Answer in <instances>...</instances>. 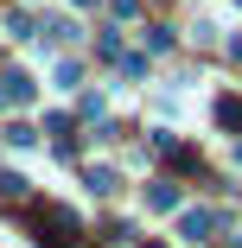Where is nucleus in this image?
<instances>
[{
  "label": "nucleus",
  "instance_id": "nucleus-7",
  "mask_svg": "<svg viewBox=\"0 0 242 248\" xmlns=\"http://www.w3.org/2000/svg\"><path fill=\"white\" fill-rule=\"evenodd\" d=\"M140 38H147V51H172V32H166V26H147Z\"/></svg>",
  "mask_w": 242,
  "mask_h": 248
},
{
  "label": "nucleus",
  "instance_id": "nucleus-4",
  "mask_svg": "<svg viewBox=\"0 0 242 248\" xmlns=\"http://www.w3.org/2000/svg\"><path fill=\"white\" fill-rule=\"evenodd\" d=\"M147 210H178V185H147Z\"/></svg>",
  "mask_w": 242,
  "mask_h": 248
},
{
  "label": "nucleus",
  "instance_id": "nucleus-10",
  "mask_svg": "<svg viewBox=\"0 0 242 248\" xmlns=\"http://www.w3.org/2000/svg\"><path fill=\"white\" fill-rule=\"evenodd\" d=\"M229 248H242V229H236V235H229Z\"/></svg>",
  "mask_w": 242,
  "mask_h": 248
},
{
  "label": "nucleus",
  "instance_id": "nucleus-6",
  "mask_svg": "<svg viewBox=\"0 0 242 248\" xmlns=\"http://www.w3.org/2000/svg\"><path fill=\"white\" fill-rule=\"evenodd\" d=\"M0 197H7V204H19V197H26V178H19V172H0Z\"/></svg>",
  "mask_w": 242,
  "mask_h": 248
},
{
  "label": "nucleus",
  "instance_id": "nucleus-5",
  "mask_svg": "<svg viewBox=\"0 0 242 248\" xmlns=\"http://www.w3.org/2000/svg\"><path fill=\"white\" fill-rule=\"evenodd\" d=\"M217 121L223 127H242V95H217Z\"/></svg>",
  "mask_w": 242,
  "mask_h": 248
},
{
  "label": "nucleus",
  "instance_id": "nucleus-11",
  "mask_svg": "<svg viewBox=\"0 0 242 248\" xmlns=\"http://www.w3.org/2000/svg\"><path fill=\"white\" fill-rule=\"evenodd\" d=\"M236 166H242V140H236Z\"/></svg>",
  "mask_w": 242,
  "mask_h": 248
},
{
  "label": "nucleus",
  "instance_id": "nucleus-8",
  "mask_svg": "<svg viewBox=\"0 0 242 248\" xmlns=\"http://www.w3.org/2000/svg\"><path fill=\"white\" fill-rule=\"evenodd\" d=\"M7 38H32V13H7Z\"/></svg>",
  "mask_w": 242,
  "mask_h": 248
},
{
  "label": "nucleus",
  "instance_id": "nucleus-1",
  "mask_svg": "<svg viewBox=\"0 0 242 248\" xmlns=\"http://www.w3.org/2000/svg\"><path fill=\"white\" fill-rule=\"evenodd\" d=\"M210 229H217V210H185V217H178V242H185V248L210 242Z\"/></svg>",
  "mask_w": 242,
  "mask_h": 248
},
{
  "label": "nucleus",
  "instance_id": "nucleus-2",
  "mask_svg": "<svg viewBox=\"0 0 242 248\" xmlns=\"http://www.w3.org/2000/svg\"><path fill=\"white\" fill-rule=\"evenodd\" d=\"M0 102H32V77L26 70H7V77H0Z\"/></svg>",
  "mask_w": 242,
  "mask_h": 248
},
{
  "label": "nucleus",
  "instance_id": "nucleus-3",
  "mask_svg": "<svg viewBox=\"0 0 242 248\" xmlns=\"http://www.w3.org/2000/svg\"><path fill=\"white\" fill-rule=\"evenodd\" d=\"M83 185H89L96 197H109V191H115L121 178H115V166H89V172H83Z\"/></svg>",
  "mask_w": 242,
  "mask_h": 248
},
{
  "label": "nucleus",
  "instance_id": "nucleus-9",
  "mask_svg": "<svg viewBox=\"0 0 242 248\" xmlns=\"http://www.w3.org/2000/svg\"><path fill=\"white\" fill-rule=\"evenodd\" d=\"M229 58H242V38H236V45H229Z\"/></svg>",
  "mask_w": 242,
  "mask_h": 248
}]
</instances>
